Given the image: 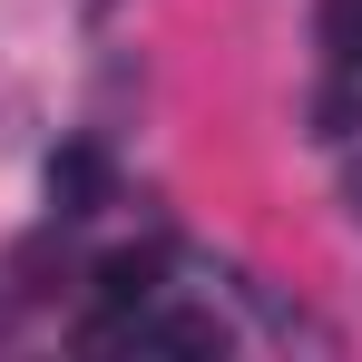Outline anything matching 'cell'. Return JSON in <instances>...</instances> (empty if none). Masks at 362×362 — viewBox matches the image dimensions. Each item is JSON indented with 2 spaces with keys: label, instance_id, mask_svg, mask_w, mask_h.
Listing matches in <instances>:
<instances>
[{
  "label": "cell",
  "instance_id": "obj_1",
  "mask_svg": "<svg viewBox=\"0 0 362 362\" xmlns=\"http://www.w3.org/2000/svg\"><path fill=\"white\" fill-rule=\"evenodd\" d=\"M147 294H157V255H147V245H118V255H98V303H108V313H137Z\"/></svg>",
  "mask_w": 362,
  "mask_h": 362
},
{
  "label": "cell",
  "instance_id": "obj_2",
  "mask_svg": "<svg viewBox=\"0 0 362 362\" xmlns=\"http://www.w3.org/2000/svg\"><path fill=\"white\" fill-rule=\"evenodd\" d=\"M49 196H59V216H88V206L108 196V167H98L88 147H59V157H49Z\"/></svg>",
  "mask_w": 362,
  "mask_h": 362
},
{
  "label": "cell",
  "instance_id": "obj_3",
  "mask_svg": "<svg viewBox=\"0 0 362 362\" xmlns=\"http://www.w3.org/2000/svg\"><path fill=\"white\" fill-rule=\"evenodd\" d=\"M147 343H167V353H216L226 333H216L206 313H157V323H147Z\"/></svg>",
  "mask_w": 362,
  "mask_h": 362
},
{
  "label": "cell",
  "instance_id": "obj_4",
  "mask_svg": "<svg viewBox=\"0 0 362 362\" xmlns=\"http://www.w3.org/2000/svg\"><path fill=\"white\" fill-rule=\"evenodd\" d=\"M323 49L343 69H362V0H323Z\"/></svg>",
  "mask_w": 362,
  "mask_h": 362
},
{
  "label": "cell",
  "instance_id": "obj_5",
  "mask_svg": "<svg viewBox=\"0 0 362 362\" xmlns=\"http://www.w3.org/2000/svg\"><path fill=\"white\" fill-rule=\"evenodd\" d=\"M353 118H362V98H353V88H323V137H343Z\"/></svg>",
  "mask_w": 362,
  "mask_h": 362
},
{
  "label": "cell",
  "instance_id": "obj_6",
  "mask_svg": "<svg viewBox=\"0 0 362 362\" xmlns=\"http://www.w3.org/2000/svg\"><path fill=\"white\" fill-rule=\"evenodd\" d=\"M353 216H362V177H353Z\"/></svg>",
  "mask_w": 362,
  "mask_h": 362
}]
</instances>
